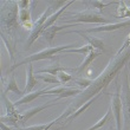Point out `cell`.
<instances>
[{"instance_id":"obj_1","label":"cell","mask_w":130,"mask_h":130,"mask_svg":"<svg viewBox=\"0 0 130 130\" xmlns=\"http://www.w3.org/2000/svg\"><path fill=\"white\" fill-rule=\"evenodd\" d=\"M130 60V46L124 50L123 52L118 53L117 52L116 56L112 58V60H110V63L108 64L103 72L101 75L95 78L93 80H91V85L88 89L83 90L82 92L79 93L77 98L72 102L71 106L73 108V110L79 109L83 104H85L86 102H89L90 99H92L95 96H97L98 93L103 92L105 88L109 85L110 83L112 82L113 78H116L120 71L122 70V68L127 66L129 64Z\"/></svg>"},{"instance_id":"obj_2","label":"cell","mask_w":130,"mask_h":130,"mask_svg":"<svg viewBox=\"0 0 130 130\" xmlns=\"http://www.w3.org/2000/svg\"><path fill=\"white\" fill-rule=\"evenodd\" d=\"M18 3L15 1H8L6 7H3L1 11V25H3V31L6 30L7 33L13 37L18 27Z\"/></svg>"},{"instance_id":"obj_3","label":"cell","mask_w":130,"mask_h":130,"mask_svg":"<svg viewBox=\"0 0 130 130\" xmlns=\"http://www.w3.org/2000/svg\"><path fill=\"white\" fill-rule=\"evenodd\" d=\"M75 45L73 44H69V45H62V46H57V47H48L45 48L43 51L38 52V53H33V55L28 56L25 59H23L21 62L17 63V64L12 65V68L8 70V72H12L13 70H15L17 68L21 66L24 64H31L32 62H37V60H41V59H48V58H53L57 53H60L62 51H66L69 48H73Z\"/></svg>"},{"instance_id":"obj_4","label":"cell","mask_w":130,"mask_h":130,"mask_svg":"<svg viewBox=\"0 0 130 130\" xmlns=\"http://www.w3.org/2000/svg\"><path fill=\"white\" fill-rule=\"evenodd\" d=\"M122 109L124 113V122L128 128L130 127V85L129 75H128V65L124 70V83H123V95H121Z\"/></svg>"},{"instance_id":"obj_5","label":"cell","mask_w":130,"mask_h":130,"mask_svg":"<svg viewBox=\"0 0 130 130\" xmlns=\"http://www.w3.org/2000/svg\"><path fill=\"white\" fill-rule=\"evenodd\" d=\"M73 18L70 20H65L66 23H93V24H109V21L105 18H103L101 14L84 11V12H76L72 13Z\"/></svg>"},{"instance_id":"obj_6","label":"cell","mask_w":130,"mask_h":130,"mask_svg":"<svg viewBox=\"0 0 130 130\" xmlns=\"http://www.w3.org/2000/svg\"><path fill=\"white\" fill-rule=\"evenodd\" d=\"M116 91L112 95V99H111V109H112L113 116L116 120V125L117 130H121V113H122V101H121V86H120V79L116 77Z\"/></svg>"},{"instance_id":"obj_7","label":"cell","mask_w":130,"mask_h":130,"mask_svg":"<svg viewBox=\"0 0 130 130\" xmlns=\"http://www.w3.org/2000/svg\"><path fill=\"white\" fill-rule=\"evenodd\" d=\"M51 10H52V7L48 6L47 8H46V11H45L44 13L40 15V18H39V19L34 23L33 30H32L31 37H30V39H28V41H27V46H26V48L31 47V45L33 44L34 41H36V39L38 38V36H39L40 33H43L41 28H43L44 24L46 23V19H48V17H50V12H51Z\"/></svg>"},{"instance_id":"obj_8","label":"cell","mask_w":130,"mask_h":130,"mask_svg":"<svg viewBox=\"0 0 130 130\" xmlns=\"http://www.w3.org/2000/svg\"><path fill=\"white\" fill-rule=\"evenodd\" d=\"M82 92L80 89H73V88H55V89H50L47 90L45 95H57V99L60 98H65V97H76L78 96L79 93Z\"/></svg>"},{"instance_id":"obj_9","label":"cell","mask_w":130,"mask_h":130,"mask_svg":"<svg viewBox=\"0 0 130 130\" xmlns=\"http://www.w3.org/2000/svg\"><path fill=\"white\" fill-rule=\"evenodd\" d=\"M130 26V20L128 21H123V23H115V24H106V25H102V26H97V27L93 28H88V30H84L82 31L83 33H91V32H110V31H115V30H118V28H123V27H128Z\"/></svg>"},{"instance_id":"obj_10","label":"cell","mask_w":130,"mask_h":130,"mask_svg":"<svg viewBox=\"0 0 130 130\" xmlns=\"http://www.w3.org/2000/svg\"><path fill=\"white\" fill-rule=\"evenodd\" d=\"M52 105H55V103H51V104H45V105H39V106H36V108H31V109L26 110L24 113L19 115V121H20L21 123H26V122H27L30 118H32L34 115H37L38 112H40V111L47 109V108H50V106H52Z\"/></svg>"},{"instance_id":"obj_11","label":"cell","mask_w":130,"mask_h":130,"mask_svg":"<svg viewBox=\"0 0 130 130\" xmlns=\"http://www.w3.org/2000/svg\"><path fill=\"white\" fill-rule=\"evenodd\" d=\"M72 26H75V25L69 24V25H64V26L53 25V26H51V27H48L47 30H45L44 33H43V37H44V39L47 41L48 44L51 45V44H52V40H53V38L56 37V34L58 33L59 31H63V30H65V28L72 27Z\"/></svg>"},{"instance_id":"obj_12","label":"cell","mask_w":130,"mask_h":130,"mask_svg":"<svg viewBox=\"0 0 130 130\" xmlns=\"http://www.w3.org/2000/svg\"><path fill=\"white\" fill-rule=\"evenodd\" d=\"M71 33H77V34H80V37L84 38L88 43H89L90 46H92L93 48H97L98 51H105V48H104V43L102 41V39H98V38H95V37H89V36H86L85 33H83L82 31H70Z\"/></svg>"},{"instance_id":"obj_13","label":"cell","mask_w":130,"mask_h":130,"mask_svg":"<svg viewBox=\"0 0 130 130\" xmlns=\"http://www.w3.org/2000/svg\"><path fill=\"white\" fill-rule=\"evenodd\" d=\"M99 55H101V52H99V51H95V50H92V51L90 52L89 55L86 56L85 60L82 63V65H80L79 68H77V69H73V70L77 72V75H82V73H84V71H85L86 69L89 68V65L91 64V63H92Z\"/></svg>"},{"instance_id":"obj_14","label":"cell","mask_w":130,"mask_h":130,"mask_svg":"<svg viewBox=\"0 0 130 130\" xmlns=\"http://www.w3.org/2000/svg\"><path fill=\"white\" fill-rule=\"evenodd\" d=\"M37 84H38L37 79H36V77L33 76V65L30 64L28 65V69H27V80H26V86H25V90H24V92L23 93H25V95L30 93L32 90L36 88Z\"/></svg>"},{"instance_id":"obj_15","label":"cell","mask_w":130,"mask_h":130,"mask_svg":"<svg viewBox=\"0 0 130 130\" xmlns=\"http://www.w3.org/2000/svg\"><path fill=\"white\" fill-rule=\"evenodd\" d=\"M19 20L23 24V26L30 30H33L34 24H32V19H31V11L30 8H23L19 12Z\"/></svg>"},{"instance_id":"obj_16","label":"cell","mask_w":130,"mask_h":130,"mask_svg":"<svg viewBox=\"0 0 130 130\" xmlns=\"http://www.w3.org/2000/svg\"><path fill=\"white\" fill-rule=\"evenodd\" d=\"M47 90H39V91H36V92H30L27 95H25L24 97H21L19 101L14 102V105L15 106H19V105H23V104H26V103H30L32 101H34L36 98H38L39 96H43L45 95Z\"/></svg>"},{"instance_id":"obj_17","label":"cell","mask_w":130,"mask_h":130,"mask_svg":"<svg viewBox=\"0 0 130 130\" xmlns=\"http://www.w3.org/2000/svg\"><path fill=\"white\" fill-rule=\"evenodd\" d=\"M1 99H3L4 104L6 106L7 115H11V116H14V117H18V118H19V115H20V113L18 112L17 106L14 105V103H12L10 101V98L6 96V92H5V91L1 92Z\"/></svg>"},{"instance_id":"obj_18","label":"cell","mask_w":130,"mask_h":130,"mask_svg":"<svg viewBox=\"0 0 130 130\" xmlns=\"http://www.w3.org/2000/svg\"><path fill=\"white\" fill-rule=\"evenodd\" d=\"M101 95H102V92H101V93H98V95H97V96H95V97H93L92 99H90L89 102H86L85 104H83V105L80 106V108H79V109H77V110H76V111H75V112L72 113V115H70V116H69L68 118H66V120H65V121H66V123H70V122H71L72 120H75V118H77V117H78L79 115H80V113L83 112V111H85V110L88 109V108H89V106L91 105V104H92V103L95 102V101H96V99L98 98V97L101 96Z\"/></svg>"},{"instance_id":"obj_19","label":"cell","mask_w":130,"mask_h":130,"mask_svg":"<svg viewBox=\"0 0 130 130\" xmlns=\"http://www.w3.org/2000/svg\"><path fill=\"white\" fill-rule=\"evenodd\" d=\"M62 71H75L73 69H66V68H63V66H60V65L56 64L53 65V66H50V68H46V69H40L39 71H38V73H40V72H46V73H50V75L52 76H57L59 73V72Z\"/></svg>"},{"instance_id":"obj_20","label":"cell","mask_w":130,"mask_h":130,"mask_svg":"<svg viewBox=\"0 0 130 130\" xmlns=\"http://www.w3.org/2000/svg\"><path fill=\"white\" fill-rule=\"evenodd\" d=\"M7 91H12V92L17 93V95H21L23 93L20 91V89L18 88L17 82H15V77H14L13 73H11L10 79L7 82V86H6V89H5V92H7Z\"/></svg>"},{"instance_id":"obj_21","label":"cell","mask_w":130,"mask_h":130,"mask_svg":"<svg viewBox=\"0 0 130 130\" xmlns=\"http://www.w3.org/2000/svg\"><path fill=\"white\" fill-rule=\"evenodd\" d=\"M111 112H112V109H111V105H110V108L108 109V111H106L105 115H104V116H103L102 118H101V120H99L98 122L95 124V125H92V127L89 128L88 130H97V129H99V128H102L103 125H104V124H105L106 122L110 120V115H111Z\"/></svg>"},{"instance_id":"obj_22","label":"cell","mask_w":130,"mask_h":130,"mask_svg":"<svg viewBox=\"0 0 130 130\" xmlns=\"http://www.w3.org/2000/svg\"><path fill=\"white\" fill-rule=\"evenodd\" d=\"M118 5H120V7L117 8V15H118V18L130 17V7H128L127 5H125L124 1H120Z\"/></svg>"},{"instance_id":"obj_23","label":"cell","mask_w":130,"mask_h":130,"mask_svg":"<svg viewBox=\"0 0 130 130\" xmlns=\"http://www.w3.org/2000/svg\"><path fill=\"white\" fill-rule=\"evenodd\" d=\"M93 50L92 46H90V45H84L82 47H78V48H69L66 51H64L65 53H82V55H89L90 52Z\"/></svg>"},{"instance_id":"obj_24","label":"cell","mask_w":130,"mask_h":130,"mask_svg":"<svg viewBox=\"0 0 130 130\" xmlns=\"http://www.w3.org/2000/svg\"><path fill=\"white\" fill-rule=\"evenodd\" d=\"M57 78H58L59 83H68L70 80H72L73 77L71 75H69V73H65V71H62L57 75Z\"/></svg>"},{"instance_id":"obj_25","label":"cell","mask_w":130,"mask_h":130,"mask_svg":"<svg viewBox=\"0 0 130 130\" xmlns=\"http://www.w3.org/2000/svg\"><path fill=\"white\" fill-rule=\"evenodd\" d=\"M18 121H19V118H18V117L11 116V115L1 116V122H7V123L13 124V125H15V127H17V124H18Z\"/></svg>"},{"instance_id":"obj_26","label":"cell","mask_w":130,"mask_h":130,"mask_svg":"<svg viewBox=\"0 0 130 130\" xmlns=\"http://www.w3.org/2000/svg\"><path fill=\"white\" fill-rule=\"evenodd\" d=\"M39 78L43 79L45 83H59L58 78L57 77H55V76L50 75V73H47V75H39Z\"/></svg>"},{"instance_id":"obj_27","label":"cell","mask_w":130,"mask_h":130,"mask_svg":"<svg viewBox=\"0 0 130 130\" xmlns=\"http://www.w3.org/2000/svg\"><path fill=\"white\" fill-rule=\"evenodd\" d=\"M75 83L76 84H78L79 86H82L83 89L85 90L88 89L90 85H91V80H89V79H84V78H80V79H75Z\"/></svg>"},{"instance_id":"obj_28","label":"cell","mask_w":130,"mask_h":130,"mask_svg":"<svg viewBox=\"0 0 130 130\" xmlns=\"http://www.w3.org/2000/svg\"><path fill=\"white\" fill-rule=\"evenodd\" d=\"M1 38H3V40H4V43L6 44V47L8 48V52H10V58L11 59H13V56H14V50H13V47H12V45L10 44V41L6 39V37H5V34L4 33H1Z\"/></svg>"},{"instance_id":"obj_29","label":"cell","mask_w":130,"mask_h":130,"mask_svg":"<svg viewBox=\"0 0 130 130\" xmlns=\"http://www.w3.org/2000/svg\"><path fill=\"white\" fill-rule=\"evenodd\" d=\"M45 127H46L45 124H38V125H32V127L23 128V129H18V130H44Z\"/></svg>"},{"instance_id":"obj_30","label":"cell","mask_w":130,"mask_h":130,"mask_svg":"<svg viewBox=\"0 0 130 130\" xmlns=\"http://www.w3.org/2000/svg\"><path fill=\"white\" fill-rule=\"evenodd\" d=\"M91 5L92 6H95V7H97V10L98 11H102L103 8L105 6H108V5H110V4H103V3H101V1H91Z\"/></svg>"},{"instance_id":"obj_31","label":"cell","mask_w":130,"mask_h":130,"mask_svg":"<svg viewBox=\"0 0 130 130\" xmlns=\"http://www.w3.org/2000/svg\"><path fill=\"white\" fill-rule=\"evenodd\" d=\"M30 4H31V1H28V0H26V1H18V5L21 7V10L23 8H28Z\"/></svg>"},{"instance_id":"obj_32","label":"cell","mask_w":130,"mask_h":130,"mask_svg":"<svg viewBox=\"0 0 130 130\" xmlns=\"http://www.w3.org/2000/svg\"><path fill=\"white\" fill-rule=\"evenodd\" d=\"M0 125H1V129H3V130H11L10 128H7L6 125H5V123H4V122H1V124H0Z\"/></svg>"},{"instance_id":"obj_33","label":"cell","mask_w":130,"mask_h":130,"mask_svg":"<svg viewBox=\"0 0 130 130\" xmlns=\"http://www.w3.org/2000/svg\"><path fill=\"white\" fill-rule=\"evenodd\" d=\"M128 68H130V63H129V64H128Z\"/></svg>"}]
</instances>
